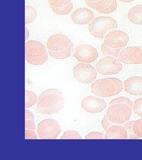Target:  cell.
Masks as SVG:
<instances>
[{
	"label": "cell",
	"instance_id": "obj_36",
	"mask_svg": "<svg viewBox=\"0 0 142 160\" xmlns=\"http://www.w3.org/2000/svg\"><path fill=\"white\" fill-rule=\"evenodd\" d=\"M121 2H133L135 0H119Z\"/></svg>",
	"mask_w": 142,
	"mask_h": 160
},
{
	"label": "cell",
	"instance_id": "obj_32",
	"mask_svg": "<svg viewBox=\"0 0 142 160\" xmlns=\"http://www.w3.org/2000/svg\"><path fill=\"white\" fill-rule=\"evenodd\" d=\"M25 130H31V131H35L36 130L35 121L25 120Z\"/></svg>",
	"mask_w": 142,
	"mask_h": 160
},
{
	"label": "cell",
	"instance_id": "obj_2",
	"mask_svg": "<svg viewBox=\"0 0 142 160\" xmlns=\"http://www.w3.org/2000/svg\"><path fill=\"white\" fill-rule=\"evenodd\" d=\"M46 46L51 57L63 59L71 55L74 43L66 35L57 33L52 35L47 39Z\"/></svg>",
	"mask_w": 142,
	"mask_h": 160
},
{
	"label": "cell",
	"instance_id": "obj_15",
	"mask_svg": "<svg viewBox=\"0 0 142 160\" xmlns=\"http://www.w3.org/2000/svg\"><path fill=\"white\" fill-rule=\"evenodd\" d=\"M126 92L133 96L142 95V77L133 76L125 80L124 82Z\"/></svg>",
	"mask_w": 142,
	"mask_h": 160
},
{
	"label": "cell",
	"instance_id": "obj_7",
	"mask_svg": "<svg viewBox=\"0 0 142 160\" xmlns=\"http://www.w3.org/2000/svg\"><path fill=\"white\" fill-rule=\"evenodd\" d=\"M37 132L40 139H55L61 133V128L56 120L47 119L38 124Z\"/></svg>",
	"mask_w": 142,
	"mask_h": 160
},
{
	"label": "cell",
	"instance_id": "obj_1",
	"mask_svg": "<svg viewBox=\"0 0 142 160\" xmlns=\"http://www.w3.org/2000/svg\"><path fill=\"white\" fill-rule=\"evenodd\" d=\"M64 108L62 93L56 88L47 89L38 97L36 112L42 114H54Z\"/></svg>",
	"mask_w": 142,
	"mask_h": 160
},
{
	"label": "cell",
	"instance_id": "obj_17",
	"mask_svg": "<svg viewBox=\"0 0 142 160\" xmlns=\"http://www.w3.org/2000/svg\"><path fill=\"white\" fill-rule=\"evenodd\" d=\"M128 19L135 24L142 25V5H137L131 8L127 14Z\"/></svg>",
	"mask_w": 142,
	"mask_h": 160
},
{
	"label": "cell",
	"instance_id": "obj_22",
	"mask_svg": "<svg viewBox=\"0 0 142 160\" xmlns=\"http://www.w3.org/2000/svg\"><path fill=\"white\" fill-rule=\"evenodd\" d=\"M50 7L51 11L54 13H55L56 14L65 16V15L68 14L69 13L71 12V10L73 9L74 5H73V3L71 2L68 6H65L63 7H55L52 6H50Z\"/></svg>",
	"mask_w": 142,
	"mask_h": 160
},
{
	"label": "cell",
	"instance_id": "obj_34",
	"mask_svg": "<svg viewBox=\"0 0 142 160\" xmlns=\"http://www.w3.org/2000/svg\"><path fill=\"white\" fill-rule=\"evenodd\" d=\"M29 37V32L27 28H25V41H27Z\"/></svg>",
	"mask_w": 142,
	"mask_h": 160
},
{
	"label": "cell",
	"instance_id": "obj_28",
	"mask_svg": "<svg viewBox=\"0 0 142 160\" xmlns=\"http://www.w3.org/2000/svg\"><path fill=\"white\" fill-rule=\"evenodd\" d=\"M105 135L102 132H92L85 136V139H104Z\"/></svg>",
	"mask_w": 142,
	"mask_h": 160
},
{
	"label": "cell",
	"instance_id": "obj_10",
	"mask_svg": "<svg viewBox=\"0 0 142 160\" xmlns=\"http://www.w3.org/2000/svg\"><path fill=\"white\" fill-rule=\"evenodd\" d=\"M120 62L125 64H142V46L123 48L118 57Z\"/></svg>",
	"mask_w": 142,
	"mask_h": 160
},
{
	"label": "cell",
	"instance_id": "obj_11",
	"mask_svg": "<svg viewBox=\"0 0 142 160\" xmlns=\"http://www.w3.org/2000/svg\"><path fill=\"white\" fill-rule=\"evenodd\" d=\"M74 57L81 63H91L97 60L98 53L97 49L90 45L77 46L74 52Z\"/></svg>",
	"mask_w": 142,
	"mask_h": 160
},
{
	"label": "cell",
	"instance_id": "obj_14",
	"mask_svg": "<svg viewBox=\"0 0 142 160\" xmlns=\"http://www.w3.org/2000/svg\"><path fill=\"white\" fill-rule=\"evenodd\" d=\"M71 20L74 23L79 25L90 24L94 18L93 12L86 8L76 9L71 16Z\"/></svg>",
	"mask_w": 142,
	"mask_h": 160
},
{
	"label": "cell",
	"instance_id": "obj_16",
	"mask_svg": "<svg viewBox=\"0 0 142 160\" xmlns=\"http://www.w3.org/2000/svg\"><path fill=\"white\" fill-rule=\"evenodd\" d=\"M127 137V129L125 127L117 125L110 127L105 135L106 139H124L128 138Z\"/></svg>",
	"mask_w": 142,
	"mask_h": 160
},
{
	"label": "cell",
	"instance_id": "obj_33",
	"mask_svg": "<svg viewBox=\"0 0 142 160\" xmlns=\"http://www.w3.org/2000/svg\"><path fill=\"white\" fill-rule=\"evenodd\" d=\"M25 120L35 121L34 115L28 110H25Z\"/></svg>",
	"mask_w": 142,
	"mask_h": 160
},
{
	"label": "cell",
	"instance_id": "obj_35",
	"mask_svg": "<svg viewBox=\"0 0 142 160\" xmlns=\"http://www.w3.org/2000/svg\"><path fill=\"white\" fill-rule=\"evenodd\" d=\"M86 3H94V2H97L101 0H84Z\"/></svg>",
	"mask_w": 142,
	"mask_h": 160
},
{
	"label": "cell",
	"instance_id": "obj_19",
	"mask_svg": "<svg viewBox=\"0 0 142 160\" xmlns=\"http://www.w3.org/2000/svg\"><path fill=\"white\" fill-rule=\"evenodd\" d=\"M37 13L36 9L33 7L26 6L25 7V23H32L37 17Z\"/></svg>",
	"mask_w": 142,
	"mask_h": 160
},
{
	"label": "cell",
	"instance_id": "obj_8",
	"mask_svg": "<svg viewBox=\"0 0 142 160\" xmlns=\"http://www.w3.org/2000/svg\"><path fill=\"white\" fill-rule=\"evenodd\" d=\"M74 78L80 82L90 84L95 81L97 76V71L90 63H78L73 69Z\"/></svg>",
	"mask_w": 142,
	"mask_h": 160
},
{
	"label": "cell",
	"instance_id": "obj_29",
	"mask_svg": "<svg viewBox=\"0 0 142 160\" xmlns=\"http://www.w3.org/2000/svg\"><path fill=\"white\" fill-rule=\"evenodd\" d=\"M117 2L116 0H112V2L111 4L108 6L107 8H105V10L99 11L100 13L102 14H110L114 12H115L117 9Z\"/></svg>",
	"mask_w": 142,
	"mask_h": 160
},
{
	"label": "cell",
	"instance_id": "obj_20",
	"mask_svg": "<svg viewBox=\"0 0 142 160\" xmlns=\"http://www.w3.org/2000/svg\"><path fill=\"white\" fill-rule=\"evenodd\" d=\"M111 2H112V0H101L97 2L86 3V4L91 8L99 12L107 8L108 6L111 4Z\"/></svg>",
	"mask_w": 142,
	"mask_h": 160
},
{
	"label": "cell",
	"instance_id": "obj_6",
	"mask_svg": "<svg viewBox=\"0 0 142 160\" xmlns=\"http://www.w3.org/2000/svg\"><path fill=\"white\" fill-rule=\"evenodd\" d=\"M132 108L125 104H114L109 106L107 116L112 123L116 125H123L130 119Z\"/></svg>",
	"mask_w": 142,
	"mask_h": 160
},
{
	"label": "cell",
	"instance_id": "obj_5",
	"mask_svg": "<svg viewBox=\"0 0 142 160\" xmlns=\"http://www.w3.org/2000/svg\"><path fill=\"white\" fill-rule=\"evenodd\" d=\"M89 32L94 37L104 39L107 34L117 28V22L110 17L100 16L89 24Z\"/></svg>",
	"mask_w": 142,
	"mask_h": 160
},
{
	"label": "cell",
	"instance_id": "obj_27",
	"mask_svg": "<svg viewBox=\"0 0 142 160\" xmlns=\"http://www.w3.org/2000/svg\"><path fill=\"white\" fill-rule=\"evenodd\" d=\"M135 113L142 118V98L135 100L133 107Z\"/></svg>",
	"mask_w": 142,
	"mask_h": 160
},
{
	"label": "cell",
	"instance_id": "obj_13",
	"mask_svg": "<svg viewBox=\"0 0 142 160\" xmlns=\"http://www.w3.org/2000/svg\"><path fill=\"white\" fill-rule=\"evenodd\" d=\"M81 106L85 112L91 114L100 113L107 107V103L104 100L95 96H88L84 98Z\"/></svg>",
	"mask_w": 142,
	"mask_h": 160
},
{
	"label": "cell",
	"instance_id": "obj_26",
	"mask_svg": "<svg viewBox=\"0 0 142 160\" xmlns=\"http://www.w3.org/2000/svg\"><path fill=\"white\" fill-rule=\"evenodd\" d=\"M50 6L55 7H63L71 3V0H47Z\"/></svg>",
	"mask_w": 142,
	"mask_h": 160
},
{
	"label": "cell",
	"instance_id": "obj_3",
	"mask_svg": "<svg viewBox=\"0 0 142 160\" xmlns=\"http://www.w3.org/2000/svg\"><path fill=\"white\" fill-rule=\"evenodd\" d=\"M123 84L117 78H107L95 81L91 85V92L101 97L115 96L123 91Z\"/></svg>",
	"mask_w": 142,
	"mask_h": 160
},
{
	"label": "cell",
	"instance_id": "obj_23",
	"mask_svg": "<svg viewBox=\"0 0 142 160\" xmlns=\"http://www.w3.org/2000/svg\"><path fill=\"white\" fill-rule=\"evenodd\" d=\"M132 131L137 138H142V119L133 121Z\"/></svg>",
	"mask_w": 142,
	"mask_h": 160
},
{
	"label": "cell",
	"instance_id": "obj_31",
	"mask_svg": "<svg viewBox=\"0 0 142 160\" xmlns=\"http://www.w3.org/2000/svg\"><path fill=\"white\" fill-rule=\"evenodd\" d=\"M25 139H36L37 136L34 131L25 130Z\"/></svg>",
	"mask_w": 142,
	"mask_h": 160
},
{
	"label": "cell",
	"instance_id": "obj_30",
	"mask_svg": "<svg viewBox=\"0 0 142 160\" xmlns=\"http://www.w3.org/2000/svg\"><path fill=\"white\" fill-rule=\"evenodd\" d=\"M116 124H114L113 123H112L110 120L108 119V117L107 116V115H105L103 119L102 120V126L104 128V129L107 131L108 129L114 125H115Z\"/></svg>",
	"mask_w": 142,
	"mask_h": 160
},
{
	"label": "cell",
	"instance_id": "obj_12",
	"mask_svg": "<svg viewBox=\"0 0 142 160\" xmlns=\"http://www.w3.org/2000/svg\"><path fill=\"white\" fill-rule=\"evenodd\" d=\"M129 40V37L125 32L121 30H113L105 37L104 43L114 49H123Z\"/></svg>",
	"mask_w": 142,
	"mask_h": 160
},
{
	"label": "cell",
	"instance_id": "obj_25",
	"mask_svg": "<svg viewBox=\"0 0 142 160\" xmlns=\"http://www.w3.org/2000/svg\"><path fill=\"white\" fill-rule=\"evenodd\" d=\"M81 137L78 132L68 131L65 132L61 139H81Z\"/></svg>",
	"mask_w": 142,
	"mask_h": 160
},
{
	"label": "cell",
	"instance_id": "obj_9",
	"mask_svg": "<svg viewBox=\"0 0 142 160\" xmlns=\"http://www.w3.org/2000/svg\"><path fill=\"white\" fill-rule=\"evenodd\" d=\"M97 71L102 75L117 74L123 69L122 63L115 58H104L100 59L95 65Z\"/></svg>",
	"mask_w": 142,
	"mask_h": 160
},
{
	"label": "cell",
	"instance_id": "obj_21",
	"mask_svg": "<svg viewBox=\"0 0 142 160\" xmlns=\"http://www.w3.org/2000/svg\"><path fill=\"white\" fill-rule=\"evenodd\" d=\"M122 49H114L110 48V46H107L104 43H102L101 46V51L102 53L109 57L118 58L120 53Z\"/></svg>",
	"mask_w": 142,
	"mask_h": 160
},
{
	"label": "cell",
	"instance_id": "obj_18",
	"mask_svg": "<svg viewBox=\"0 0 142 160\" xmlns=\"http://www.w3.org/2000/svg\"><path fill=\"white\" fill-rule=\"evenodd\" d=\"M38 97L36 94L30 90L25 91V108H28L35 105L37 102Z\"/></svg>",
	"mask_w": 142,
	"mask_h": 160
},
{
	"label": "cell",
	"instance_id": "obj_24",
	"mask_svg": "<svg viewBox=\"0 0 142 160\" xmlns=\"http://www.w3.org/2000/svg\"><path fill=\"white\" fill-rule=\"evenodd\" d=\"M114 104H125L128 105L132 109H133V102H131V100H130L129 98L125 97H119V98H117L112 100L109 103V106Z\"/></svg>",
	"mask_w": 142,
	"mask_h": 160
},
{
	"label": "cell",
	"instance_id": "obj_4",
	"mask_svg": "<svg viewBox=\"0 0 142 160\" xmlns=\"http://www.w3.org/2000/svg\"><path fill=\"white\" fill-rule=\"evenodd\" d=\"M48 53L45 46L37 40H29L25 44V58L33 65H41L45 63Z\"/></svg>",
	"mask_w": 142,
	"mask_h": 160
}]
</instances>
